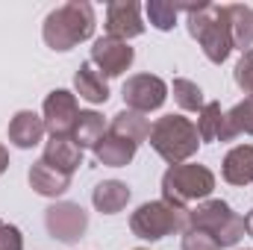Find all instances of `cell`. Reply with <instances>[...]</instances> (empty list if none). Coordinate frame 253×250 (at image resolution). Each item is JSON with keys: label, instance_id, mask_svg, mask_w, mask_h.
<instances>
[{"label": "cell", "instance_id": "obj_1", "mask_svg": "<svg viewBox=\"0 0 253 250\" xmlns=\"http://www.w3.org/2000/svg\"><path fill=\"white\" fill-rule=\"evenodd\" d=\"M180 12L189 15V36L200 44L209 62L221 65L233 53V36L224 6L215 3H180Z\"/></svg>", "mask_w": 253, "mask_h": 250}, {"label": "cell", "instance_id": "obj_2", "mask_svg": "<svg viewBox=\"0 0 253 250\" xmlns=\"http://www.w3.org/2000/svg\"><path fill=\"white\" fill-rule=\"evenodd\" d=\"M91 36H94V6L85 0H71V3L56 6L44 18V27H42L44 44L56 53L74 50L80 42Z\"/></svg>", "mask_w": 253, "mask_h": 250}, {"label": "cell", "instance_id": "obj_3", "mask_svg": "<svg viewBox=\"0 0 253 250\" xmlns=\"http://www.w3.org/2000/svg\"><path fill=\"white\" fill-rule=\"evenodd\" d=\"M150 147L171 165H183L200 147V135L191 118L183 115H162L156 124L150 126Z\"/></svg>", "mask_w": 253, "mask_h": 250}, {"label": "cell", "instance_id": "obj_4", "mask_svg": "<svg viewBox=\"0 0 253 250\" xmlns=\"http://www.w3.org/2000/svg\"><path fill=\"white\" fill-rule=\"evenodd\" d=\"M129 230H132V236H138L144 242H159L171 233H186L189 230V209L168 203V200L141 203L129 218Z\"/></svg>", "mask_w": 253, "mask_h": 250}, {"label": "cell", "instance_id": "obj_5", "mask_svg": "<svg viewBox=\"0 0 253 250\" xmlns=\"http://www.w3.org/2000/svg\"><path fill=\"white\" fill-rule=\"evenodd\" d=\"M189 230L209 233L221 250L236 248L245 239V218H239L224 200H200L194 209H189Z\"/></svg>", "mask_w": 253, "mask_h": 250}, {"label": "cell", "instance_id": "obj_6", "mask_svg": "<svg viewBox=\"0 0 253 250\" xmlns=\"http://www.w3.org/2000/svg\"><path fill=\"white\" fill-rule=\"evenodd\" d=\"M215 191V174L206 165L197 162H183V165H171L162 174V200L186 206L194 200H206Z\"/></svg>", "mask_w": 253, "mask_h": 250}, {"label": "cell", "instance_id": "obj_7", "mask_svg": "<svg viewBox=\"0 0 253 250\" xmlns=\"http://www.w3.org/2000/svg\"><path fill=\"white\" fill-rule=\"evenodd\" d=\"M44 227L47 233L62 242V245H74L85 236L88 230V212L80 206V203H71V200H62V203H53L47 212H44Z\"/></svg>", "mask_w": 253, "mask_h": 250}, {"label": "cell", "instance_id": "obj_8", "mask_svg": "<svg viewBox=\"0 0 253 250\" xmlns=\"http://www.w3.org/2000/svg\"><path fill=\"white\" fill-rule=\"evenodd\" d=\"M121 97H124L126 109L144 115V112H153V109H159L165 103L168 85H165V80H159L153 74H135V77H129L124 83Z\"/></svg>", "mask_w": 253, "mask_h": 250}, {"label": "cell", "instance_id": "obj_9", "mask_svg": "<svg viewBox=\"0 0 253 250\" xmlns=\"http://www.w3.org/2000/svg\"><path fill=\"white\" fill-rule=\"evenodd\" d=\"M80 118V106H77V94L56 88L44 97V109H42V121L44 129L50 132V138L56 135H71Z\"/></svg>", "mask_w": 253, "mask_h": 250}, {"label": "cell", "instance_id": "obj_10", "mask_svg": "<svg viewBox=\"0 0 253 250\" xmlns=\"http://www.w3.org/2000/svg\"><path fill=\"white\" fill-rule=\"evenodd\" d=\"M132 59H135V50L126 42L103 36V39H97L91 44V59L88 62L94 65L103 77H121L126 68L132 65Z\"/></svg>", "mask_w": 253, "mask_h": 250}, {"label": "cell", "instance_id": "obj_11", "mask_svg": "<svg viewBox=\"0 0 253 250\" xmlns=\"http://www.w3.org/2000/svg\"><path fill=\"white\" fill-rule=\"evenodd\" d=\"M144 33V21H141V6L135 0H115L106 6V36L129 42L138 39Z\"/></svg>", "mask_w": 253, "mask_h": 250}, {"label": "cell", "instance_id": "obj_12", "mask_svg": "<svg viewBox=\"0 0 253 250\" xmlns=\"http://www.w3.org/2000/svg\"><path fill=\"white\" fill-rule=\"evenodd\" d=\"M44 132H47V129H44L42 115H36V112H30V109L15 112V118L9 121V129H6L9 141H12L15 147H21V150H30V147H36V144H42Z\"/></svg>", "mask_w": 253, "mask_h": 250}, {"label": "cell", "instance_id": "obj_13", "mask_svg": "<svg viewBox=\"0 0 253 250\" xmlns=\"http://www.w3.org/2000/svg\"><path fill=\"white\" fill-rule=\"evenodd\" d=\"M42 159H44L50 168H56V171H62V174L71 177V174L83 165V147H77L71 135H56V138H50V141L44 144Z\"/></svg>", "mask_w": 253, "mask_h": 250}, {"label": "cell", "instance_id": "obj_14", "mask_svg": "<svg viewBox=\"0 0 253 250\" xmlns=\"http://www.w3.org/2000/svg\"><path fill=\"white\" fill-rule=\"evenodd\" d=\"M91 150H94V159L100 165H106V168H126L132 162V156H135L138 147L132 141H126V138H121V135H115V132L106 129V135Z\"/></svg>", "mask_w": 253, "mask_h": 250}, {"label": "cell", "instance_id": "obj_15", "mask_svg": "<svg viewBox=\"0 0 253 250\" xmlns=\"http://www.w3.org/2000/svg\"><path fill=\"white\" fill-rule=\"evenodd\" d=\"M221 174L230 186H251L253 183V144H236L221 165Z\"/></svg>", "mask_w": 253, "mask_h": 250}, {"label": "cell", "instance_id": "obj_16", "mask_svg": "<svg viewBox=\"0 0 253 250\" xmlns=\"http://www.w3.org/2000/svg\"><path fill=\"white\" fill-rule=\"evenodd\" d=\"M30 186L42 197H62L65 191L71 188V177L62 174V171H56V168H50L44 159H39L30 168Z\"/></svg>", "mask_w": 253, "mask_h": 250}, {"label": "cell", "instance_id": "obj_17", "mask_svg": "<svg viewBox=\"0 0 253 250\" xmlns=\"http://www.w3.org/2000/svg\"><path fill=\"white\" fill-rule=\"evenodd\" d=\"M74 91L88 100V103H106L109 100V83L106 77L94 68L91 62H83L74 74Z\"/></svg>", "mask_w": 253, "mask_h": 250}, {"label": "cell", "instance_id": "obj_18", "mask_svg": "<svg viewBox=\"0 0 253 250\" xmlns=\"http://www.w3.org/2000/svg\"><path fill=\"white\" fill-rule=\"evenodd\" d=\"M129 197H132V191L121 180H103V183H97L94 191H91V203L103 215H118L126 203H129Z\"/></svg>", "mask_w": 253, "mask_h": 250}, {"label": "cell", "instance_id": "obj_19", "mask_svg": "<svg viewBox=\"0 0 253 250\" xmlns=\"http://www.w3.org/2000/svg\"><path fill=\"white\" fill-rule=\"evenodd\" d=\"M227 12V24H230V36H233V50L248 53L253 44V9L242 3H230L224 6Z\"/></svg>", "mask_w": 253, "mask_h": 250}, {"label": "cell", "instance_id": "obj_20", "mask_svg": "<svg viewBox=\"0 0 253 250\" xmlns=\"http://www.w3.org/2000/svg\"><path fill=\"white\" fill-rule=\"evenodd\" d=\"M197 135L200 141H230L227 132V112H221L218 100H209L200 112H197Z\"/></svg>", "mask_w": 253, "mask_h": 250}, {"label": "cell", "instance_id": "obj_21", "mask_svg": "<svg viewBox=\"0 0 253 250\" xmlns=\"http://www.w3.org/2000/svg\"><path fill=\"white\" fill-rule=\"evenodd\" d=\"M109 132L121 135V138L132 141V144L138 147L141 141H147V138H150V121H147L141 112L124 109V112H118V115L112 118V124H109Z\"/></svg>", "mask_w": 253, "mask_h": 250}, {"label": "cell", "instance_id": "obj_22", "mask_svg": "<svg viewBox=\"0 0 253 250\" xmlns=\"http://www.w3.org/2000/svg\"><path fill=\"white\" fill-rule=\"evenodd\" d=\"M106 135V124H103V115L100 112H80V118H77V126H74V132H71V138H74V144L77 147H94L100 138Z\"/></svg>", "mask_w": 253, "mask_h": 250}, {"label": "cell", "instance_id": "obj_23", "mask_svg": "<svg viewBox=\"0 0 253 250\" xmlns=\"http://www.w3.org/2000/svg\"><path fill=\"white\" fill-rule=\"evenodd\" d=\"M227 132H230V141L239 135H253V97H245L227 112Z\"/></svg>", "mask_w": 253, "mask_h": 250}, {"label": "cell", "instance_id": "obj_24", "mask_svg": "<svg viewBox=\"0 0 253 250\" xmlns=\"http://www.w3.org/2000/svg\"><path fill=\"white\" fill-rule=\"evenodd\" d=\"M171 91H174L177 106H180V109H186V112H200V109L206 106L200 85H197V83H191V80H186V77H177V80L171 83Z\"/></svg>", "mask_w": 253, "mask_h": 250}, {"label": "cell", "instance_id": "obj_25", "mask_svg": "<svg viewBox=\"0 0 253 250\" xmlns=\"http://www.w3.org/2000/svg\"><path fill=\"white\" fill-rule=\"evenodd\" d=\"M144 12H147V18H150V24H153L156 30H162V33H168V30H174V27H177V15H180V3H168V0H150V3L144 6Z\"/></svg>", "mask_w": 253, "mask_h": 250}, {"label": "cell", "instance_id": "obj_26", "mask_svg": "<svg viewBox=\"0 0 253 250\" xmlns=\"http://www.w3.org/2000/svg\"><path fill=\"white\" fill-rule=\"evenodd\" d=\"M233 80H236V85H239L245 94H251L253 97V47L248 50V53H242V59L236 62Z\"/></svg>", "mask_w": 253, "mask_h": 250}, {"label": "cell", "instance_id": "obj_27", "mask_svg": "<svg viewBox=\"0 0 253 250\" xmlns=\"http://www.w3.org/2000/svg\"><path fill=\"white\" fill-rule=\"evenodd\" d=\"M183 250H221V248H218V242H215L209 233L186 230V236H183Z\"/></svg>", "mask_w": 253, "mask_h": 250}, {"label": "cell", "instance_id": "obj_28", "mask_svg": "<svg viewBox=\"0 0 253 250\" xmlns=\"http://www.w3.org/2000/svg\"><path fill=\"white\" fill-rule=\"evenodd\" d=\"M0 250H24V236L15 224L0 227Z\"/></svg>", "mask_w": 253, "mask_h": 250}, {"label": "cell", "instance_id": "obj_29", "mask_svg": "<svg viewBox=\"0 0 253 250\" xmlns=\"http://www.w3.org/2000/svg\"><path fill=\"white\" fill-rule=\"evenodd\" d=\"M6 168H9V150L0 144V177L6 174Z\"/></svg>", "mask_w": 253, "mask_h": 250}, {"label": "cell", "instance_id": "obj_30", "mask_svg": "<svg viewBox=\"0 0 253 250\" xmlns=\"http://www.w3.org/2000/svg\"><path fill=\"white\" fill-rule=\"evenodd\" d=\"M245 233H248V236L253 239V209L248 212V215H245Z\"/></svg>", "mask_w": 253, "mask_h": 250}, {"label": "cell", "instance_id": "obj_31", "mask_svg": "<svg viewBox=\"0 0 253 250\" xmlns=\"http://www.w3.org/2000/svg\"><path fill=\"white\" fill-rule=\"evenodd\" d=\"M135 250H144V248H135Z\"/></svg>", "mask_w": 253, "mask_h": 250}, {"label": "cell", "instance_id": "obj_32", "mask_svg": "<svg viewBox=\"0 0 253 250\" xmlns=\"http://www.w3.org/2000/svg\"><path fill=\"white\" fill-rule=\"evenodd\" d=\"M0 227H3V221H0Z\"/></svg>", "mask_w": 253, "mask_h": 250}]
</instances>
